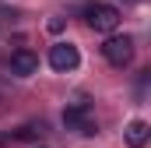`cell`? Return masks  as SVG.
Instances as JSON below:
<instances>
[{"label": "cell", "instance_id": "obj_1", "mask_svg": "<svg viewBox=\"0 0 151 148\" xmlns=\"http://www.w3.org/2000/svg\"><path fill=\"white\" fill-rule=\"evenodd\" d=\"M84 18H88V28L91 32H102V36L116 32V25H119V11H116L113 4H91L84 11Z\"/></svg>", "mask_w": 151, "mask_h": 148}, {"label": "cell", "instance_id": "obj_2", "mask_svg": "<svg viewBox=\"0 0 151 148\" xmlns=\"http://www.w3.org/2000/svg\"><path fill=\"white\" fill-rule=\"evenodd\" d=\"M102 57H106L113 67H127V64L134 60V39L130 36H113V32H109V39L102 42Z\"/></svg>", "mask_w": 151, "mask_h": 148}, {"label": "cell", "instance_id": "obj_3", "mask_svg": "<svg viewBox=\"0 0 151 148\" xmlns=\"http://www.w3.org/2000/svg\"><path fill=\"white\" fill-rule=\"evenodd\" d=\"M63 123H67V131H77V134H95V131H99V123H95L88 102L67 106V110H63Z\"/></svg>", "mask_w": 151, "mask_h": 148}, {"label": "cell", "instance_id": "obj_4", "mask_svg": "<svg viewBox=\"0 0 151 148\" xmlns=\"http://www.w3.org/2000/svg\"><path fill=\"white\" fill-rule=\"evenodd\" d=\"M77 64H81V57H77V49L70 42H53V46H49V67H53V71L67 74V71H74Z\"/></svg>", "mask_w": 151, "mask_h": 148}, {"label": "cell", "instance_id": "obj_5", "mask_svg": "<svg viewBox=\"0 0 151 148\" xmlns=\"http://www.w3.org/2000/svg\"><path fill=\"white\" fill-rule=\"evenodd\" d=\"M11 71L18 74V78H32L39 71V57L32 49H14L11 53Z\"/></svg>", "mask_w": 151, "mask_h": 148}, {"label": "cell", "instance_id": "obj_6", "mask_svg": "<svg viewBox=\"0 0 151 148\" xmlns=\"http://www.w3.org/2000/svg\"><path fill=\"white\" fill-rule=\"evenodd\" d=\"M148 134H151V127L144 120H130L127 123V145L130 148H144L148 145Z\"/></svg>", "mask_w": 151, "mask_h": 148}, {"label": "cell", "instance_id": "obj_7", "mask_svg": "<svg viewBox=\"0 0 151 148\" xmlns=\"http://www.w3.org/2000/svg\"><path fill=\"white\" fill-rule=\"evenodd\" d=\"M49 32H63V18H49Z\"/></svg>", "mask_w": 151, "mask_h": 148}, {"label": "cell", "instance_id": "obj_8", "mask_svg": "<svg viewBox=\"0 0 151 148\" xmlns=\"http://www.w3.org/2000/svg\"><path fill=\"white\" fill-rule=\"evenodd\" d=\"M123 4H137V0H123Z\"/></svg>", "mask_w": 151, "mask_h": 148}]
</instances>
